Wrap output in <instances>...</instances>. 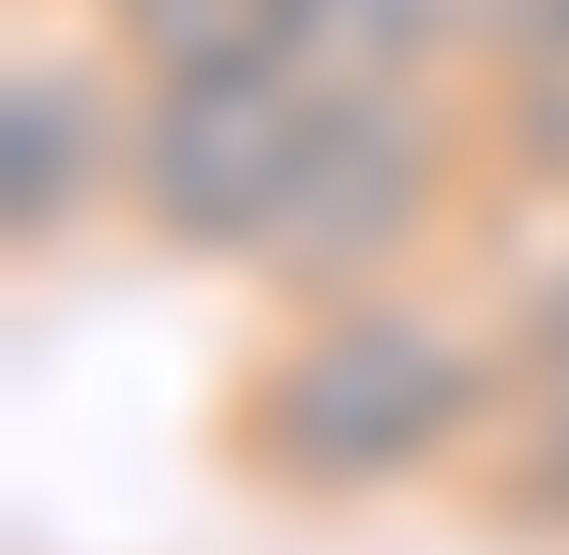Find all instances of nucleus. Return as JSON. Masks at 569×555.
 <instances>
[{
    "label": "nucleus",
    "instance_id": "1",
    "mask_svg": "<svg viewBox=\"0 0 569 555\" xmlns=\"http://www.w3.org/2000/svg\"><path fill=\"white\" fill-rule=\"evenodd\" d=\"M495 420H510V346L420 286H360V300H284V330L240 360L210 436L256 496L360 511L405 480H450L465 450H495Z\"/></svg>",
    "mask_w": 569,
    "mask_h": 555
},
{
    "label": "nucleus",
    "instance_id": "2",
    "mask_svg": "<svg viewBox=\"0 0 569 555\" xmlns=\"http://www.w3.org/2000/svg\"><path fill=\"white\" fill-rule=\"evenodd\" d=\"M480 106H450V76H390V90H330L315 106V150L284 180V226L256 256L270 300H360V286H405L435 256V226L465 210L480 180Z\"/></svg>",
    "mask_w": 569,
    "mask_h": 555
},
{
    "label": "nucleus",
    "instance_id": "3",
    "mask_svg": "<svg viewBox=\"0 0 569 555\" xmlns=\"http://www.w3.org/2000/svg\"><path fill=\"white\" fill-rule=\"evenodd\" d=\"M315 106H330V90L284 76V60L136 90V166H120V210H136L180 270H256L270 226H284V180H300V150H315Z\"/></svg>",
    "mask_w": 569,
    "mask_h": 555
},
{
    "label": "nucleus",
    "instance_id": "4",
    "mask_svg": "<svg viewBox=\"0 0 569 555\" xmlns=\"http://www.w3.org/2000/svg\"><path fill=\"white\" fill-rule=\"evenodd\" d=\"M120 166H136V76L106 60V30L90 46H16V76H0V240L60 256L120 196Z\"/></svg>",
    "mask_w": 569,
    "mask_h": 555
},
{
    "label": "nucleus",
    "instance_id": "5",
    "mask_svg": "<svg viewBox=\"0 0 569 555\" xmlns=\"http://www.w3.org/2000/svg\"><path fill=\"white\" fill-rule=\"evenodd\" d=\"M495 346H510V420H495L480 511H495L510 541H569V240L510 286Z\"/></svg>",
    "mask_w": 569,
    "mask_h": 555
},
{
    "label": "nucleus",
    "instance_id": "6",
    "mask_svg": "<svg viewBox=\"0 0 569 555\" xmlns=\"http://www.w3.org/2000/svg\"><path fill=\"white\" fill-rule=\"evenodd\" d=\"M106 60L136 90H180V76H256V60H284V30H300V0H106ZM300 76V60H284Z\"/></svg>",
    "mask_w": 569,
    "mask_h": 555
},
{
    "label": "nucleus",
    "instance_id": "7",
    "mask_svg": "<svg viewBox=\"0 0 569 555\" xmlns=\"http://www.w3.org/2000/svg\"><path fill=\"white\" fill-rule=\"evenodd\" d=\"M90 16H106V0H90Z\"/></svg>",
    "mask_w": 569,
    "mask_h": 555
}]
</instances>
